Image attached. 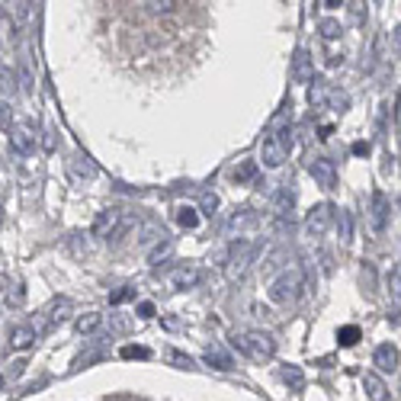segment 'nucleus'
Segmentation results:
<instances>
[{
    "instance_id": "23",
    "label": "nucleus",
    "mask_w": 401,
    "mask_h": 401,
    "mask_svg": "<svg viewBox=\"0 0 401 401\" xmlns=\"http://www.w3.org/2000/svg\"><path fill=\"white\" fill-rule=\"evenodd\" d=\"M4 302L10 305V308H20L23 302H26V289H23V283H4Z\"/></svg>"
},
{
    "instance_id": "27",
    "label": "nucleus",
    "mask_w": 401,
    "mask_h": 401,
    "mask_svg": "<svg viewBox=\"0 0 401 401\" xmlns=\"http://www.w3.org/2000/svg\"><path fill=\"white\" fill-rule=\"evenodd\" d=\"M164 231L158 228V225H145V228H141V238H139V244L141 248H158L161 241H164Z\"/></svg>"
},
{
    "instance_id": "31",
    "label": "nucleus",
    "mask_w": 401,
    "mask_h": 401,
    "mask_svg": "<svg viewBox=\"0 0 401 401\" xmlns=\"http://www.w3.org/2000/svg\"><path fill=\"white\" fill-rule=\"evenodd\" d=\"M177 221H180L183 228H196V225H199V212H196L193 206H180L177 209Z\"/></svg>"
},
{
    "instance_id": "13",
    "label": "nucleus",
    "mask_w": 401,
    "mask_h": 401,
    "mask_svg": "<svg viewBox=\"0 0 401 401\" xmlns=\"http://www.w3.org/2000/svg\"><path fill=\"white\" fill-rule=\"evenodd\" d=\"M35 337H39V331H35L33 325H16L13 331H10V347H13V350H29V347L35 344Z\"/></svg>"
},
{
    "instance_id": "3",
    "label": "nucleus",
    "mask_w": 401,
    "mask_h": 401,
    "mask_svg": "<svg viewBox=\"0 0 401 401\" xmlns=\"http://www.w3.org/2000/svg\"><path fill=\"white\" fill-rule=\"evenodd\" d=\"M125 228H129V221L119 209H103L93 219V238H100V241H116Z\"/></svg>"
},
{
    "instance_id": "41",
    "label": "nucleus",
    "mask_w": 401,
    "mask_h": 401,
    "mask_svg": "<svg viewBox=\"0 0 401 401\" xmlns=\"http://www.w3.org/2000/svg\"><path fill=\"white\" fill-rule=\"evenodd\" d=\"M353 154H369V141H356V145H353Z\"/></svg>"
},
{
    "instance_id": "17",
    "label": "nucleus",
    "mask_w": 401,
    "mask_h": 401,
    "mask_svg": "<svg viewBox=\"0 0 401 401\" xmlns=\"http://www.w3.org/2000/svg\"><path fill=\"white\" fill-rule=\"evenodd\" d=\"M273 206H277L279 215L292 212V206H296V183H279V190L273 193Z\"/></svg>"
},
{
    "instance_id": "35",
    "label": "nucleus",
    "mask_w": 401,
    "mask_h": 401,
    "mask_svg": "<svg viewBox=\"0 0 401 401\" xmlns=\"http://www.w3.org/2000/svg\"><path fill=\"white\" fill-rule=\"evenodd\" d=\"M321 35H325V39H337L340 33H344V29H340V23L337 20H321Z\"/></svg>"
},
{
    "instance_id": "33",
    "label": "nucleus",
    "mask_w": 401,
    "mask_h": 401,
    "mask_svg": "<svg viewBox=\"0 0 401 401\" xmlns=\"http://www.w3.org/2000/svg\"><path fill=\"white\" fill-rule=\"evenodd\" d=\"M199 212L212 219V215L219 212V196H215V193H202L199 196Z\"/></svg>"
},
{
    "instance_id": "38",
    "label": "nucleus",
    "mask_w": 401,
    "mask_h": 401,
    "mask_svg": "<svg viewBox=\"0 0 401 401\" xmlns=\"http://www.w3.org/2000/svg\"><path fill=\"white\" fill-rule=\"evenodd\" d=\"M139 315H141V318H154V305L151 302H141L139 305Z\"/></svg>"
},
{
    "instance_id": "10",
    "label": "nucleus",
    "mask_w": 401,
    "mask_h": 401,
    "mask_svg": "<svg viewBox=\"0 0 401 401\" xmlns=\"http://www.w3.org/2000/svg\"><path fill=\"white\" fill-rule=\"evenodd\" d=\"M199 270L196 267H177V270L167 273V286H170L173 292H183V289H193V286H199Z\"/></svg>"
},
{
    "instance_id": "24",
    "label": "nucleus",
    "mask_w": 401,
    "mask_h": 401,
    "mask_svg": "<svg viewBox=\"0 0 401 401\" xmlns=\"http://www.w3.org/2000/svg\"><path fill=\"white\" fill-rule=\"evenodd\" d=\"M141 7H145L151 16H170L180 4H177V0H148V4H141Z\"/></svg>"
},
{
    "instance_id": "30",
    "label": "nucleus",
    "mask_w": 401,
    "mask_h": 401,
    "mask_svg": "<svg viewBox=\"0 0 401 401\" xmlns=\"http://www.w3.org/2000/svg\"><path fill=\"white\" fill-rule=\"evenodd\" d=\"M360 337H363V331H360V327H356V325H344V327H340V331H337V340H340V344H344V347L360 344Z\"/></svg>"
},
{
    "instance_id": "32",
    "label": "nucleus",
    "mask_w": 401,
    "mask_h": 401,
    "mask_svg": "<svg viewBox=\"0 0 401 401\" xmlns=\"http://www.w3.org/2000/svg\"><path fill=\"white\" fill-rule=\"evenodd\" d=\"M119 353H122V360H148V356H151V350L141 344H125Z\"/></svg>"
},
{
    "instance_id": "16",
    "label": "nucleus",
    "mask_w": 401,
    "mask_h": 401,
    "mask_svg": "<svg viewBox=\"0 0 401 401\" xmlns=\"http://www.w3.org/2000/svg\"><path fill=\"white\" fill-rule=\"evenodd\" d=\"M363 388H366L369 401H388V385L382 382L379 373H366V376H363Z\"/></svg>"
},
{
    "instance_id": "40",
    "label": "nucleus",
    "mask_w": 401,
    "mask_h": 401,
    "mask_svg": "<svg viewBox=\"0 0 401 401\" xmlns=\"http://www.w3.org/2000/svg\"><path fill=\"white\" fill-rule=\"evenodd\" d=\"M392 45H395V52H398V58H401V26L392 33Z\"/></svg>"
},
{
    "instance_id": "42",
    "label": "nucleus",
    "mask_w": 401,
    "mask_h": 401,
    "mask_svg": "<svg viewBox=\"0 0 401 401\" xmlns=\"http://www.w3.org/2000/svg\"><path fill=\"white\" fill-rule=\"evenodd\" d=\"M398 125H401V119H398Z\"/></svg>"
},
{
    "instance_id": "36",
    "label": "nucleus",
    "mask_w": 401,
    "mask_h": 401,
    "mask_svg": "<svg viewBox=\"0 0 401 401\" xmlns=\"http://www.w3.org/2000/svg\"><path fill=\"white\" fill-rule=\"evenodd\" d=\"M331 106H334L337 112H344L347 106H350V97H347L344 91H337V87H334V93H331Z\"/></svg>"
},
{
    "instance_id": "7",
    "label": "nucleus",
    "mask_w": 401,
    "mask_h": 401,
    "mask_svg": "<svg viewBox=\"0 0 401 401\" xmlns=\"http://www.w3.org/2000/svg\"><path fill=\"white\" fill-rule=\"evenodd\" d=\"M308 173L315 177V183L325 190H334V183H337V167H334L331 158H311L308 161Z\"/></svg>"
},
{
    "instance_id": "26",
    "label": "nucleus",
    "mask_w": 401,
    "mask_h": 401,
    "mask_svg": "<svg viewBox=\"0 0 401 401\" xmlns=\"http://www.w3.org/2000/svg\"><path fill=\"white\" fill-rule=\"evenodd\" d=\"M170 257H173V244L167 241V238L158 244V248H151V250H148V263H151V267H158V263L170 260Z\"/></svg>"
},
{
    "instance_id": "11",
    "label": "nucleus",
    "mask_w": 401,
    "mask_h": 401,
    "mask_svg": "<svg viewBox=\"0 0 401 401\" xmlns=\"http://www.w3.org/2000/svg\"><path fill=\"white\" fill-rule=\"evenodd\" d=\"M257 221H260L257 219V212H250V209H238V212L225 221V235H241V231L254 228Z\"/></svg>"
},
{
    "instance_id": "19",
    "label": "nucleus",
    "mask_w": 401,
    "mask_h": 401,
    "mask_svg": "<svg viewBox=\"0 0 401 401\" xmlns=\"http://www.w3.org/2000/svg\"><path fill=\"white\" fill-rule=\"evenodd\" d=\"M71 177H74V180H93V177H97V167H93V161L87 158V154H74V161H71Z\"/></svg>"
},
{
    "instance_id": "15",
    "label": "nucleus",
    "mask_w": 401,
    "mask_h": 401,
    "mask_svg": "<svg viewBox=\"0 0 401 401\" xmlns=\"http://www.w3.org/2000/svg\"><path fill=\"white\" fill-rule=\"evenodd\" d=\"M206 363L212 369H219V373H228V369H235V360H231V353L225 350V347H209L206 350Z\"/></svg>"
},
{
    "instance_id": "37",
    "label": "nucleus",
    "mask_w": 401,
    "mask_h": 401,
    "mask_svg": "<svg viewBox=\"0 0 401 401\" xmlns=\"http://www.w3.org/2000/svg\"><path fill=\"white\" fill-rule=\"evenodd\" d=\"M125 298H132V289H129V286H122L119 292H112L110 302H112V305H119V302H125Z\"/></svg>"
},
{
    "instance_id": "18",
    "label": "nucleus",
    "mask_w": 401,
    "mask_h": 401,
    "mask_svg": "<svg viewBox=\"0 0 401 401\" xmlns=\"http://www.w3.org/2000/svg\"><path fill=\"white\" fill-rule=\"evenodd\" d=\"M373 360H376V366H379L382 373H392V369L398 366V350H395L392 344H379L376 347V353H373Z\"/></svg>"
},
{
    "instance_id": "4",
    "label": "nucleus",
    "mask_w": 401,
    "mask_h": 401,
    "mask_svg": "<svg viewBox=\"0 0 401 401\" xmlns=\"http://www.w3.org/2000/svg\"><path fill=\"white\" fill-rule=\"evenodd\" d=\"M257 250H260V244H254V241H235L231 244V257H228V277L231 279H241L244 273H248V267L254 263Z\"/></svg>"
},
{
    "instance_id": "9",
    "label": "nucleus",
    "mask_w": 401,
    "mask_h": 401,
    "mask_svg": "<svg viewBox=\"0 0 401 401\" xmlns=\"http://www.w3.org/2000/svg\"><path fill=\"white\" fill-rule=\"evenodd\" d=\"M388 212H392V202H388V196L376 190V193H373V206H369V221H373L376 235H382V231L388 228Z\"/></svg>"
},
{
    "instance_id": "39",
    "label": "nucleus",
    "mask_w": 401,
    "mask_h": 401,
    "mask_svg": "<svg viewBox=\"0 0 401 401\" xmlns=\"http://www.w3.org/2000/svg\"><path fill=\"white\" fill-rule=\"evenodd\" d=\"M23 366H26V363L23 360H16V363H10V379H16V376L23 373Z\"/></svg>"
},
{
    "instance_id": "6",
    "label": "nucleus",
    "mask_w": 401,
    "mask_h": 401,
    "mask_svg": "<svg viewBox=\"0 0 401 401\" xmlns=\"http://www.w3.org/2000/svg\"><path fill=\"white\" fill-rule=\"evenodd\" d=\"M286 145L279 141V135H267V139L260 141V161L263 167H270V170H277V167L286 164Z\"/></svg>"
},
{
    "instance_id": "28",
    "label": "nucleus",
    "mask_w": 401,
    "mask_h": 401,
    "mask_svg": "<svg viewBox=\"0 0 401 401\" xmlns=\"http://www.w3.org/2000/svg\"><path fill=\"white\" fill-rule=\"evenodd\" d=\"M167 356H170V363H173V366H177V369H187V373H193V369H199V366H196V360H193V356H187V353H183V350H177V347H173V350L167 353Z\"/></svg>"
},
{
    "instance_id": "29",
    "label": "nucleus",
    "mask_w": 401,
    "mask_h": 401,
    "mask_svg": "<svg viewBox=\"0 0 401 401\" xmlns=\"http://www.w3.org/2000/svg\"><path fill=\"white\" fill-rule=\"evenodd\" d=\"M231 177H235V183H250L257 177V161H244L241 167H235Z\"/></svg>"
},
{
    "instance_id": "12",
    "label": "nucleus",
    "mask_w": 401,
    "mask_h": 401,
    "mask_svg": "<svg viewBox=\"0 0 401 401\" xmlns=\"http://www.w3.org/2000/svg\"><path fill=\"white\" fill-rule=\"evenodd\" d=\"M315 77V68H311V55L305 49H298L292 55V81L296 83H308Z\"/></svg>"
},
{
    "instance_id": "2",
    "label": "nucleus",
    "mask_w": 401,
    "mask_h": 401,
    "mask_svg": "<svg viewBox=\"0 0 401 401\" xmlns=\"http://www.w3.org/2000/svg\"><path fill=\"white\" fill-rule=\"evenodd\" d=\"M302 286H305V279H302V270H283L277 279L270 283V298L277 305H292L298 296H302Z\"/></svg>"
},
{
    "instance_id": "8",
    "label": "nucleus",
    "mask_w": 401,
    "mask_h": 401,
    "mask_svg": "<svg viewBox=\"0 0 401 401\" xmlns=\"http://www.w3.org/2000/svg\"><path fill=\"white\" fill-rule=\"evenodd\" d=\"M7 141H10V148H13V154H20V158H29V154L35 151V135L29 125H13V129L7 132Z\"/></svg>"
},
{
    "instance_id": "1",
    "label": "nucleus",
    "mask_w": 401,
    "mask_h": 401,
    "mask_svg": "<svg viewBox=\"0 0 401 401\" xmlns=\"http://www.w3.org/2000/svg\"><path fill=\"white\" fill-rule=\"evenodd\" d=\"M231 340H235V347L244 353V356H250V360H257V363L270 360L273 353H277V340H273L267 331H241Z\"/></svg>"
},
{
    "instance_id": "25",
    "label": "nucleus",
    "mask_w": 401,
    "mask_h": 401,
    "mask_svg": "<svg viewBox=\"0 0 401 401\" xmlns=\"http://www.w3.org/2000/svg\"><path fill=\"white\" fill-rule=\"evenodd\" d=\"M337 235H340V241L344 244L353 241V215L347 212V209H340L337 212Z\"/></svg>"
},
{
    "instance_id": "22",
    "label": "nucleus",
    "mask_w": 401,
    "mask_h": 401,
    "mask_svg": "<svg viewBox=\"0 0 401 401\" xmlns=\"http://www.w3.org/2000/svg\"><path fill=\"white\" fill-rule=\"evenodd\" d=\"M279 379H283L286 385L292 388V392H302V388H305V373H302L298 366H292V363L279 369Z\"/></svg>"
},
{
    "instance_id": "14",
    "label": "nucleus",
    "mask_w": 401,
    "mask_h": 401,
    "mask_svg": "<svg viewBox=\"0 0 401 401\" xmlns=\"http://www.w3.org/2000/svg\"><path fill=\"white\" fill-rule=\"evenodd\" d=\"M71 311H74V305H71V298H55V302H52V308L45 311V325L49 327H55V325H64V321H68V315Z\"/></svg>"
},
{
    "instance_id": "20",
    "label": "nucleus",
    "mask_w": 401,
    "mask_h": 401,
    "mask_svg": "<svg viewBox=\"0 0 401 401\" xmlns=\"http://www.w3.org/2000/svg\"><path fill=\"white\" fill-rule=\"evenodd\" d=\"M331 93H334V87H331V83H325V81H315V83H311V91H308L311 106H315V110H325V106H331Z\"/></svg>"
},
{
    "instance_id": "34",
    "label": "nucleus",
    "mask_w": 401,
    "mask_h": 401,
    "mask_svg": "<svg viewBox=\"0 0 401 401\" xmlns=\"http://www.w3.org/2000/svg\"><path fill=\"white\" fill-rule=\"evenodd\" d=\"M388 296L401 302V267H392V273H388Z\"/></svg>"
},
{
    "instance_id": "21",
    "label": "nucleus",
    "mask_w": 401,
    "mask_h": 401,
    "mask_svg": "<svg viewBox=\"0 0 401 401\" xmlns=\"http://www.w3.org/2000/svg\"><path fill=\"white\" fill-rule=\"evenodd\" d=\"M100 325H103V315H100V311H83V315H77L74 331L77 334H93Z\"/></svg>"
},
{
    "instance_id": "5",
    "label": "nucleus",
    "mask_w": 401,
    "mask_h": 401,
    "mask_svg": "<svg viewBox=\"0 0 401 401\" xmlns=\"http://www.w3.org/2000/svg\"><path fill=\"white\" fill-rule=\"evenodd\" d=\"M331 219H334V209L327 206V202H321V206L311 209V212L305 215V231H308V238L327 235V228H331Z\"/></svg>"
}]
</instances>
